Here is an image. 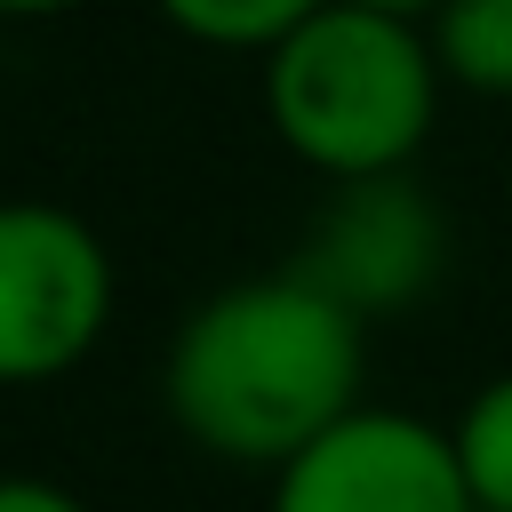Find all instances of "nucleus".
Here are the masks:
<instances>
[{
    "label": "nucleus",
    "mask_w": 512,
    "mask_h": 512,
    "mask_svg": "<svg viewBox=\"0 0 512 512\" xmlns=\"http://www.w3.org/2000/svg\"><path fill=\"white\" fill-rule=\"evenodd\" d=\"M360 336H368V320H352L296 264L224 280L216 296H200L176 320V336L160 352V408L216 464L280 472L312 440H328L352 408H368Z\"/></svg>",
    "instance_id": "f257e3e1"
},
{
    "label": "nucleus",
    "mask_w": 512,
    "mask_h": 512,
    "mask_svg": "<svg viewBox=\"0 0 512 512\" xmlns=\"http://www.w3.org/2000/svg\"><path fill=\"white\" fill-rule=\"evenodd\" d=\"M440 264H448V216L424 200V184H408V168L328 184V208L312 216L304 256H296V272L328 288L352 320L424 304Z\"/></svg>",
    "instance_id": "39448f33"
},
{
    "label": "nucleus",
    "mask_w": 512,
    "mask_h": 512,
    "mask_svg": "<svg viewBox=\"0 0 512 512\" xmlns=\"http://www.w3.org/2000/svg\"><path fill=\"white\" fill-rule=\"evenodd\" d=\"M112 320V248L64 200H0V384L72 376Z\"/></svg>",
    "instance_id": "7ed1b4c3"
},
{
    "label": "nucleus",
    "mask_w": 512,
    "mask_h": 512,
    "mask_svg": "<svg viewBox=\"0 0 512 512\" xmlns=\"http://www.w3.org/2000/svg\"><path fill=\"white\" fill-rule=\"evenodd\" d=\"M440 80L464 96H512V0H448L424 24Z\"/></svg>",
    "instance_id": "423d86ee"
},
{
    "label": "nucleus",
    "mask_w": 512,
    "mask_h": 512,
    "mask_svg": "<svg viewBox=\"0 0 512 512\" xmlns=\"http://www.w3.org/2000/svg\"><path fill=\"white\" fill-rule=\"evenodd\" d=\"M448 440H456V464H464V480H472V504H480V512H512V368L488 376V384L456 408Z\"/></svg>",
    "instance_id": "6e6552de"
},
{
    "label": "nucleus",
    "mask_w": 512,
    "mask_h": 512,
    "mask_svg": "<svg viewBox=\"0 0 512 512\" xmlns=\"http://www.w3.org/2000/svg\"><path fill=\"white\" fill-rule=\"evenodd\" d=\"M440 88L424 24L352 0H328L264 56V120L328 184L400 176L440 120Z\"/></svg>",
    "instance_id": "f03ea898"
},
{
    "label": "nucleus",
    "mask_w": 512,
    "mask_h": 512,
    "mask_svg": "<svg viewBox=\"0 0 512 512\" xmlns=\"http://www.w3.org/2000/svg\"><path fill=\"white\" fill-rule=\"evenodd\" d=\"M64 8H80V0H0V16H16V24H32V16H64Z\"/></svg>",
    "instance_id": "9b49d317"
},
{
    "label": "nucleus",
    "mask_w": 512,
    "mask_h": 512,
    "mask_svg": "<svg viewBox=\"0 0 512 512\" xmlns=\"http://www.w3.org/2000/svg\"><path fill=\"white\" fill-rule=\"evenodd\" d=\"M0 512H88V504L40 472H0Z\"/></svg>",
    "instance_id": "1a4fd4ad"
},
{
    "label": "nucleus",
    "mask_w": 512,
    "mask_h": 512,
    "mask_svg": "<svg viewBox=\"0 0 512 512\" xmlns=\"http://www.w3.org/2000/svg\"><path fill=\"white\" fill-rule=\"evenodd\" d=\"M264 512H480L448 424L408 408H352L328 440L272 472Z\"/></svg>",
    "instance_id": "20e7f679"
},
{
    "label": "nucleus",
    "mask_w": 512,
    "mask_h": 512,
    "mask_svg": "<svg viewBox=\"0 0 512 512\" xmlns=\"http://www.w3.org/2000/svg\"><path fill=\"white\" fill-rule=\"evenodd\" d=\"M352 8H376V16H400V24H432L448 0H352Z\"/></svg>",
    "instance_id": "9d476101"
},
{
    "label": "nucleus",
    "mask_w": 512,
    "mask_h": 512,
    "mask_svg": "<svg viewBox=\"0 0 512 512\" xmlns=\"http://www.w3.org/2000/svg\"><path fill=\"white\" fill-rule=\"evenodd\" d=\"M184 40L200 48H232V56H272L304 16H320L328 0H152Z\"/></svg>",
    "instance_id": "0eeeda50"
}]
</instances>
